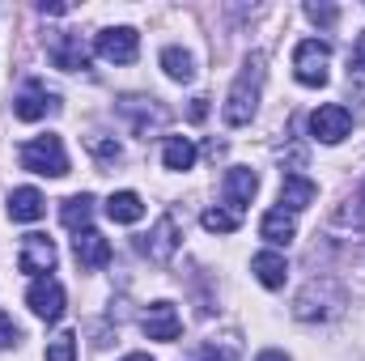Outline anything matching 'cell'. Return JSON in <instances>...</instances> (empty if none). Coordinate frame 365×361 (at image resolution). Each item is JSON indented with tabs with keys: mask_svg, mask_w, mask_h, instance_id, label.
<instances>
[{
	"mask_svg": "<svg viewBox=\"0 0 365 361\" xmlns=\"http://www.w3.org/2000/svg\"><path fill=\"white\" fill-rule=\"evenodd\" d=\"M264 60L259 56H251V64H247V73L234 81V90L225 98V123H251V115H255V106H259V81H264V68H259Z\"/></svg>",
	"mask_w": 365,
	"mask_h": 361,
	"instance_id": "6da1fadb",
	"label": "cell"
},
{
	"mask_svg": "<svg viewBox=\"0 0 365 361\" xmlns=\"http://www.w3.org/2000/svg\"><path fill=\"white\" fill-rule=\"evenodd\" d=\"M21 166L34 171V175H47V179H60L68 175V153H64V141L60 136H34L21 145Z\"/></svg>",
	"mask_w": 365,
	"mask_h": 361,
	"instance_id": "7a4b0ae2",
	"label": "cell"
},
{
	"mask_svg": "<svg viewBox=\"0 0 365 361\" xmlns=\"http://www.w3.org/2000/svg\"><path fill=\"white\" fill-rule=\"evenodd\" d=\"M327 64H331V47H327L323 39L297 43V51H293V73H297L302 86H310V90L327 86Z\"/></svg>",
	"mask_w": 365,
	"mask_h": 361,
	"instance_id": "3957f363",
	"label": "cell"
},
{
	"mask_svg": "<svg viewBox=\"0 0 365 361\" xmlns=\"http://www.w3.org/2000/svg\"><path fill=\"white\" fill-rule=\"evenodd\" d=\"M93 47H98V56H102L106 64H132L136 51H140V34H136L132 26H110V30L98 34Z\"/></svg>",
	"mask_w": 365,
	"mask_h": 361,
	"instance_id": "277c9868",
	"label": "cell"
},
{
	"mask_svg": "<svg viewBox=\"0 0 365 361\" xmlns=\"http://www.w3.org/2000/svg\"><path fill=\"white\" fill-rule=\"evenodd\" d=\"M310 132L323 141V145H340L349 132H353V111L340 106V102H327L310 115Z\"/></svg>",
	"mask_w": 365,
	"mask_h": 361,
	"instance_id": "5b68a950",
	"label": "cell"
},
{
	"mask_svg": "<svg viewBox=\"0 0 365 361\" xmlns=\"http://www.w3.org/2000/svg\"><path fill=\"white\" fill-rule=\"evenodd\" d=\"M26 302H30V310H34L38 319L56 323V319L64 315V285H60L56 276H34V285L26 289Z\"/></svg>",
	"mask_w": 365,
	"mask_h": 361,
	"instance_id": "8992f818",
	"label": "cell"
},
{
	"mask_svg": "<svg viewBox=\"0 0 365 361\" xmlns=\"http://www.w3.org/2000/svg\"><path fill=\"white\" fill-rule=\"evenodd\" d=\"M17 268L30 272V276H43V272H51V268H56V243H51L47 234H26V238H21Z\"/></svg>",
	"mask_w": 365,
	"mask_h": 361,
	"instance_id": "52a82bcc",
	"label": "cell"
},
{
	"mask_svg": "<svg viewBox=\"0 0 365 361\" xmlns=\"http://www.w3.org/2000/svg\"><path fill=\"white\" fill-rule=\"evenodd\" d=\"M140 327H145L149 340H166V345H175L179 332H182V319H179V310H175L170 302H153L149 315L140 319Z\"/></svg>",
	"mask_w": 365,
	"mask_h": 361,
	"instance_id": "ba28073f",
	"label": "cell"
},
{
	"mask_svg": "<svg viewBox=\"0 0 365 361\" xmlns=\"http://www.w3.org/2000/svg\"><path fill=\"white\" fill-rule=\"evenodd\" d=\"M47 56H51V64L64 68V73H81V68L90 64V51H86L81 34H56V39L47 43Z\"/></svg>",
	"mask_w": 365,
	"mask_h": 361,
	"instance_id": "9c48e42d",
	"label": "cell"
},
{
	"mask_svg": "<svg viewBox=\"0 0 365 361\" xmlns=\"http://www.w3.org/2000/svg\"><path fill=\"white\" fill-rule=\"evenodd\" d=\"M73 255H77L81 268H106V264H110V243H106L98 230H77Z\"/></svg>",
	"mask_w": 365,
	"mask_h": 361,
	"instance_id": "30bf717a",
	"label": "cell"
},
{
	"mask_svg": "<svg viewBox=\"0 0 365 361\" xmlns=\"http://www.w3.org/2000/svg\"><path fill=\"white\" fill-rule=\"evenodd\" d=\"M175 247H179V221L166 213L158 225H153V234H149V243H145V251H149V260L153 264H170V255H175Z\"/></svg>",
	"mask_w": 365,
	"mask_h": 361,
	"instance_id": "8fae6325",
	"label": "cell"
},
{
	"mask_svg": "<svg viewBox=\"0 0 365 361\" xmlns=\"http://www.w3.org/2000/svg\"><path fill=\"white\" fill-rule=\"evenodd\" d=\"M221 191H225V200H230L234 208H247V204L255 200V191H259V175L247 171V166H234V171H225Z\"/></svg>",
	"mask_w": 365,
	"mask_h": 361,
	"instance_id": "7c38bea8",
	"label": "cell"
},
{
	"mask_svg": "<svg viewBox=\"0 0 365 361\" xmlns=\"http://www.w3.org/2000/svg\"><path fill=\"white\" fill-rule=\"evenodd\" d=\"M47 111H56V98H51V93H43V86H38V81H30L26 90L13 98V115H17V119H26V123L43 119Z\"/></svg>",
	"mask_w": 365,
	"mask_h": 361,
	"instance_id": "4fadbf2b",
	"label": "cell"
},
{
	"mask_svg": "<svg viewBox=\"0 0 365 361\" xmlns=\"http://www.w3.org/2000/svg\"><path fill=\"white\" fill-rule=\"evenodd\" d=\"M314 195H319V187L306 179V175H284V183H280V208H284V213H302V208H310Z\"/></svg>",
	"mask_w": 365,
	"mask_h": 361,
	"instance_id": "5bb4252c",
	"label": "cell"
},
{
	"mask_svg": "<svg viewBox=\"0 0 365 361\" xmlns=\"http://www.w3.org/2000/svg\"><path fill=\"white\" fill-rule=\"evenodd\" d=\"M43 213H47V200H43L38 187H17L9 195V217L13 221H38Z\"/></svg>",
	"mask_w": 365,
	"mask_h": 361,
	"instance_id": "9a60e30c",
	"label": "cell"
},
{
	"mask_svg": "<svg viewBox=\"0 0 365 361\" xmlns=\"http://www.w3.org/2000/svg\"><path fill=\"white\" fill-rule=\"evenodd\" d=\"M259 234H264L272 247H289V243H293V234H297V225H293V213H284V208L264 213V221H259Z\"/></svg>",
	"mask_w": 365,
	"mask_h": 361,
	"instance_id": "2e32d148",
	"label": "cell"
},
{
	"mask_svg": "<svg viewBox=\"0 0 365 361\" xmlns=\"http://www.w3.org/2000/svg\"><path fill=\"white\" fill-rule=\"evenodd\" d=\"M251 272L259 276L264 289H280L284 276H289V264H284V255H276V251H259V255L251 260Z\"/></svg>",
	"mask_w": 365,
	"mask_h": 361,
	"instance_id": "e0dca14e",
	"label": "cell"
},
{
	"mask_svg": "<svg viewBox=\"0 0 365 361\" xmlns=\"http://www.w3.org/2000/svg\"><path fill=\"white\" fill-rule=\"evenodd\" d=\"M106 217L119 221V225H132V221L145 217V200H140L136 191H115V195L106 200Z\"/></svg>",
	"mask_w": 365,
	"mask_h": 361,
	"instance_id": "ac0fdd59",
	"label": "cell"
},
{
	"mask_svg": "<svg viewBox=\"0 0 365 361\" xmlns=\"http://www.w3.org/2000/svg\"><path fill=\"white\" fill-rule=\"evenodd\" d=\"M90 217H93V195H68L64 204H60V221L68 225V230H90Z\"/></svg>",
	"mask_w": 365,
	"mask_h": 361,
	"instance_id": "d6986e66",
	"label": "cell"
},
{
	"mask_svg": "<svg viewBox=\"0 0 365 361\" xmlns=\"http://www.w3.org/2000/svg\"><path fill=\"white\" fill-rule=\"evenodd\" d=\"M162 162H166V171H191V166H195V145H191L187 136H166Z\"/></svg>",
	"mask_w": 365,
	"mask_h": 361,
	"instance_id": "ffe728a7",
	"label": "cell"
},
{
	"mask_svg": "<svg viewBox=\"0 0 365 361\" xmlns=\"http://www.w3.org/2000/svg\"><path fill=\"white\" fill-rule=\"evenodd\" d=\"M162 68H166V77H175V81H191V77H195V64H191V56H187L182 47H166V51H162Z\"/></svg>",
	"mask_w": 365,
	"mask_h": 361,
	"instance_id": "44dd1931",
	"label": "cell"
},
{
	"mask_svg": "<svg viewBox=\"0 0 365 361\" xmlns=\"http://www.w3.org/2000/svg\"><path fill=\"white\" fill-rule=\"evenodd\" d=\"M336 221H340V225H365V179H361V187L344 200V208L336 213Z\"/></svg>",
	"mask_w": 365,
	"mask_h": 361,
	"instance_id": "7402d4cb",
	"label": "cell"
},
{
	"mask_svg": "<svg viewBox=\"0 0 365 361\" xmlns=\"http://www.w3.org/2000/svg\"><path fill=\"white\" fill-rule=\"evenodd\" d=\"M204 230H208V234H234V230H238V213H230V208H208V213H204Z\"/></svg>",
	"mask_w": 365,
	"mask_h": 361,
	"instance_id": "603a6c76",
	"label": "cell"
},
{
	"mask_svg": "<svg viewBox=\"0 0 365 361\" xmlns=\"http://www.w3.org/2000/svg\"><path fill=\"white\" fill-rule=\"evenodd\" d=\"M47 361H77V336H73V332H60V336L47 345Z\"/></svg>",
	"mask_w": 365,
	"mask_h": 361,
	"instance_id": "cb8c5ba5",
	"label": "cell"
},
{
	"mask_svg": "<svg viewBox=\"0 0 365 361\" xmlns=\"http://www.w3.org/2000/svg\"><path fill=\"white\" fill-rule=\"evenodd\" d=\"M86 145H90L93 158H102V162H119V145H115V141H106V136H86Z\"/></svg>",
	"mask_w": 365,
	"mask_h": 361,
	"instance_id": "d4e9b609",
	"label": "cell"
},
{
	"mask_svg": "<svg viewBox=\"0 0 365 361\" xmlns=\"http://www.w3.org/2000/svg\"><path fill=\"white\" fill-rule=\"evenodd\" d=\"M306 17H310L314 26H336L340 9H336V4H306Z\"/></svg>",
	"mask_w": 365,
	"mask_h": 361,
	"instance_id": "484cf974",
	"label": "cell"
},
{
	"mask_svg": "<svg viewBox=\"0 0 365 361\" xmlns=\"http://www.w3.org/2000/svg\"><path fill=\"white\" fill-rule=\"evenodd\" d=\"M17 336H21V332H17V323H13L9 315H0V349H9V345H17Z\"/></svg>",
	"mask_w": 365,
	"mask_h": 361,
	"instance_id": "4316f807",
	"label": "cell"
},
{
	"mask_svg": "<svg viewBox=\"0 0 365 361\" xmlns=\"http://www.w3.org/2000/svg\"><path fill=\"white\" fill-rule=\"evenodd\" d=\"M204 361H238V349H234V345H225V349L208 345V349H204Z\"/></svg>",
	"mask_w": 365,
	"mask_h": 361,
	"instance_id": "83f0119b",
	"label": "cell"
},
{
	"mask_svg": "<svg viewBox=\"0 0 365 361\" xmlns=\"http://www.w3.org/2000/svg\"><path fill=\"white\" fill-rule=\"evenodd\" d=\"M353 68L365 73V34H357V47H353Z\"/></svg>",
	"mask_w": 365,
	"mask_h": 361,
	"instance_id": "f1b7e54d",
	"label": "cell"
},
{
	"mask_svg": "<svg viewBox=\"0 0 365 361\" xmlns=\"http://www.w3.org/2000/svg\"><path fill=\"white\" fill-rule=\"evenodd\" d=\"M204 102H208V98H195V102H191V119H195V123L208 115V106H204Z\"/></svg>",
	"mask_w": 365,
	"mask_h": 361,
	"instance_id": "f546056e",
	"label": "cell"
},
{
	"mask_svg": "<svg viewBox=\"0 0 365 361\" xmlns=\"http://www.w3.org/2000/svg\"><path fill=\"white\" fill-rule=\"evenodd\" d=\"M255 361H289V357H284L280 349H268V353H259V357H255Z\"/></svg>",
	"mask_w": 365,
	"mask_h": 361,
	"instance_id": "4dcf8cb0",
	"label": "cell"
},
{
	"mask_svg": "<svg viewBox=\"0 0 365 361\" xmlns=\"http://www.w3.org/2000/svg\"><path fill=\"white\" fill-rule=\"evenodd\" d=\"M123 361H153V357H149V353H128Z\"/></svg>",
	"mask_w": 365,
	"mask_h": 361,
	"instance_id": "1f68e13d",
	"label": "cell"
}]
</instances>
